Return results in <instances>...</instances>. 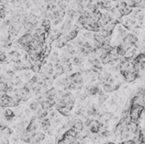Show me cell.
<instances>
[{
    "label": "cell",
    "mask_w": 145,
    "mask_h": 144,
    "mask_svg": "<svg viewBox=\"0 0 145 144\" xmlns=\"http://www.w3.org/2000/svg\"><path fill=\"white\" fill-rule=\"evenodd\" d=\"M70 78L72 82L76 83V85H81L83 82V77H82V73H80V72H75V73L71 74L70 76Z\"/></svg>",
    "instance_id": "1"
},
{
    "label": "cell",
    "mask_w": 145,
    "mask_h": 144,
    "mask_svg": "<svg viewBox=\"0 0 145 144\" xmlns=\"http://www.w3.org/2000/svg\"><path fill=\"white\" fill-rule=\"evenodd\" d=\"M57 90L54 87H52L51 89H48V91H46V92L44 93V97L47 99H54L55 100L56 98V94H57Z\"/></svg>",
    "instance_id": "2"
},
{
    "label": "cell",
    "mask_w": 145,
    "mask_h": 144,
    "mask_svg": "<svg viewBox=\"0 0 145 144\" xmlns=\"http://www.w3.org/2000/svg\"><path fill=\"white\" fill-rule=\"evenodd\" d=\"M37 118L40 119V120H42V119H44L47 117L48 115V111L45 109H42V108L37 109Z\"/></svg>",
    "instance_id": "3"
},
{
    "label": "cell",
    "mask_w": 145,
    "mask_h": 144,
    "mask_svg": "<svg viewBox=\"0 0 145 144\" xmlns=\"http://www.w3.org/2000/svg\"><path fill=\"white\" fill-rule=\"evenodd\" d=\"M119 11H120V15H129V14H130L132 11H133V8L127 6V7H126V8H120V9H119Z\"/></svg>",
    "instance_id": "4"
},
{
    "label": "cell",
    "mask_w": 145,
    "mask_h": 144,
    "mask_svg": "<svg viewBox=\"0 0 145 144\" xmlns=\"http://www.w3.org/2000/svg\"><path fill=\"white\" fill-rule=\"evenodd\" d=\"M42 25L43 30H44L45 32H48L49 29H50V21H49V20H48V19L43 20L42 22Z\"/></svg>",
    "instance_id": "5"
},
{
    "label": "cell",
    "mask_w": 145,
    "mask_h": 144,
    "mask_svg": "<svg viewBox=\"0 0 145 144\" xmlns=\"http://www.w3.org/2000/svg\"><path fill=\"white\" fill-rule=\"evenodd\" d=\"M71 27V20H66L65 21V23L63 24L62 25V28L61 29L63 30V31H69Z\"/></svg>",
    "instance_id": "6"
},
{
    "label": "cell",
    "mask_w": 145,
    "mask_h": 144,
    "mask_svg": "<svg viewBox=\"0 0 145 144\" xmlns=\"http://www.w3.org/2000/svg\"><path fill=\"white\" fill-rule=\"evenodd\" d=\"M41 106H42V109H45V110H49L51 108H53L52 106L50 105V104L48 102V100H44V101L42 102V104H41Z\"/></svg>",
    "instance_id": "7"
},
{
    "label": "cell",
    "mask_w": 145,
    "mask_h": 144,
    "mask_svg": "<svg viewBox=\"0 0 145 144\" xmlns=\"http://www.w3.org/2000/svg\"><path fill=\"white\" fill-rule=\"evenodd\" d=\"M58 111H59V112L62 115H64V116H66V117H69L70 116V111L67 110L65 108H59Z\"/></svg>",
    "instance_id": "8"
},
{
    "label": "cell",
    "mask_w": 145,
    "mask_h": 144,
    "mask_svg": "<svg viewBox=\"0 0 145 144\" xmlns=\"http://www.w3.org/2000/svg\"><path fill=\"white\" fill-rule=\"evenodd\" d=\"M82 62H83V58L75 57V58L73 59V63H74V64H76V65H77V66L81 65Z\"/></svg>",
    "instance_id": "9"
},
{
    "label": "cell",
    "mask_w": 145,
    "mask_h": 144,
    "mask_svg": "<svg viewBox=\"0 0 145 144\" xmlns=\"http://www.w3.org/2000/svg\"><path fill=\"white\" fill-rule=\"evenodd\" d=\"M108 98H109V96L104 95H104L99 96V104H100V105L101 104H103L108 99Z\"/></svg>",
    "instance_id": "10"
},
{
    "label": "cell",
    "mask_w": 145,
    "mask_h": 144,
    "mask_svg": "<svg viewBox=\"0 0 145 144\" xmlns=\"http://www.w3.org/2000/svg\"><path fill=\"white\" fill-rule=\"evenodd\" d=\"M39 105H40V104H38V103H37L36 101H34L30 104V108L32 110H33V111H36V110H37L38 108H39Z\"/></svg>",
    "instance_id": "11"
},
{
    "label": "cell",
    "mask_w": 145,
    "mask_h": 144,
    "mask_svg": "<svg viewBox=\"0 0 145 144\" xmlns=\"http://www.w3.org/2000/svg\"><path fill=\"white\" fill-rule=\"evenodd\" d=\"M103 92H111V85L108 84V83H105L103 85Z\"/></svg>",
    "instance_id": "12"
},
{
    "label": "cell",
    "mask_w": 145,
    "mask_h": 144,
    "mask_svg": "<svg viewBox=\"0 0 145 144\" xmlns=\"http://www.w3.org/2000/svg\"><path fill=\"white\" fill-rule=\"evenodd\" d=\"M77 33H78V32H76V30H72L71 32L68 34V36H69L70 40H73V39L76 38V36H77Z\"/></svg>",
    "instance_id": "13"
},
{
    "label": "cell",
    "mask_w": 145,
    "mask_h": 144,
    "mask_svg": "<svg viewBox=\"0 0 145 144\" xmlns=\"http://www.w3.org/2000/svg\"><path fill=\"white\" fill-rule=\"evenodd\" d=\"M40 69H41L40 66L37 65V64H32V67H31V70H32L33 72H35V73H39V71H40Z\"/></svg>",
    "instance_id": "14"
},
{
    "label": "cell",
    "mask_w": 145,
    "mask_h": 144,
    "mask_svg": "<svg viewBox=\"0 0 145 144\" xmlns=\"http://www.w3.org/2000/svg\"><path fill=\"white\" fill-rule=\"evenodd\" d=\"M4 116H7V117H14V113L11 109H6L5 110V112H4Z\"/></svg>",
    "instance_id": "15"
},
{
    "label": "cell",
    "mask_w": 145,
    "mask_h": 144,
    "mask_svg": "<svg viewBox=\"0 0 145 144\" xmlns=\"http://www.w3.org/2000/svg\"><path fill=\"white\" fill-rule=\"evenodd\" d=\"M110 60H111V59H110V56H109V54L108 53V54L106 55V57H105L104 59H103V60H101V62H102L104 64H109Z\"/></svg>",
    "instance_id": "16"
},
{
    "label": "cell",
    "mask_w": 145,
    "mask_h": 144,
    "mask_svg": "<svg viewBox=\"0 0 145 144\" xmlns=\"http://www.w3.org/2000/svg\"><path fill=\"white\" fill-rule=\"evenodd\" d=\"M7 75L8 76V80H12V78L15 76V71H13V70H8L7 71Z\"/></svg>",
    "instance_id": "17"
},
{
    "label": "cell",
    "mask_w": 145,
    "mask_h": 144,
    "mask_svg": "<svg viewBox=\"0 0 145 144\" xmlns=\"http://www.w3.org/2000/svg\"><path fill=\"white\" fill-rule=\"evenodd\" d=\"M76 87H77V85H76V83L71 82L69 86H68V89H69V90H76Z\"/></svg>",
    "instance_id": "18"
},
{
    "label": "cell",
    "mask_w": 145,
    "mask_h": 144,
    "mask_svg": "<svg viewBox=\"0 0 145 144\" xmlns=\"http://www.w3.org/2000/svg\"><path fill=\"white\" fill-rule=\"evenodd\" d=\"M57 114V111L56 110H52V111H50V113H49V117H50V120H52V119H54L55 116H56Z\"/></svg>",
    "instance_id": "19"
},
{
    "label": "cell",
    "mask_w": 145,
    "mask_h": 144,
    "mask_svg": "<svg viewBox=\"0 0 145 144\" xmlns=\"http://www.w3.org/2000/svg\"><path fill=\"white\" fill-rule=\"evenodd\" d=\"M55 133V130L53 129V128H49V129L48 130V134L50 136H54Z\"/></svg>",
    "instance_id": "20"
},
{
    "label": "cell",
    "mask_w": 145,
    "mask_h": 144,
    "mask_svg": "<svg viewBox=\"0 0 145 144\" xmlns=\"http://www.w3.org/2000/svg\"><path fill=\"white\" fill-rule=\"evenodd\" d=\"M91 119H87V120L85 121V123L83 124V125H85V126L87 127H89V125H90V123H91Z\"/></svg>",
    "instance_id": "21"
},
{
    "label": "cell",
    "mask_w": 145,
    "mask_h": 144,
    "mask_svg": "<svg viewBox=\"0 0 145 144\" xmlns=\"http://www.w3.org/2000/svg\"><path fill=\"white\" fill-rule=\"evenodd\" d=\"M25 114L27 115L28 117H30L31 115H32V112H31V109H29V108H25Z\"/></svg>",
    "instance_id": "22"
},
{
    "label": "cell",
    "mask_w": 145,
    "mask_h": 144,
    "mask_svg": "<svg viewBox=\"0 0 145 144\" xmlns=\"http://www.w3.org/2000/svg\"><path fill=\"white\" fill-rule=\"evenodd\" d=\"M62 122V119H59V118H55L54 119V123L56 125H59L60 123Z\"/></svg>",
    "instance_id": "23"
},
{
    "label": "cell",
    "mask_w": 145,
    "mask_h": 144,
    "mask_svg": "<svg viewBox=\"0 0 145 144\" xmlns=\"http://www.w3.org/2000/svg\"><path fill=\"white\" fill-rule=\"evenodd\" d=\"M109 104L111 106H115L116 105V100L114 99V98H112L111 100H109Z\"/></svg>",
    "instance_id": "24"
},
{
    "label": "cell",
    "mask_w": 145,
    "mask_h": 144,
    "mask_svg": "<svg viewBox=\"0 0 145 144\" xmlns=\"http://www.w3.org/2000/svg\"><path fill=\"white\" fill-rule=\"evenodd\" d=\"M120 8H126V7H127V4H126V3L125 2V1H123V2H121V3H120Z\"/></svg>",
    "instance_id": "25"
},
{
    "label": "cell",
    "mask_w": 145,
    "mask_h": 144,
    "mask_svg": "<svg viewBox=\"0 0 145 144\" xmlns=\"http://www.w3.org/2000/svg\"><path fill=\"white\" fill-rule=\"evenodd\" d=\"M58 144H67L66 142L64 141V140H62V141H59V142H58Z\"/></svg>",
    "instance_id": "26"
}]
</instances>
